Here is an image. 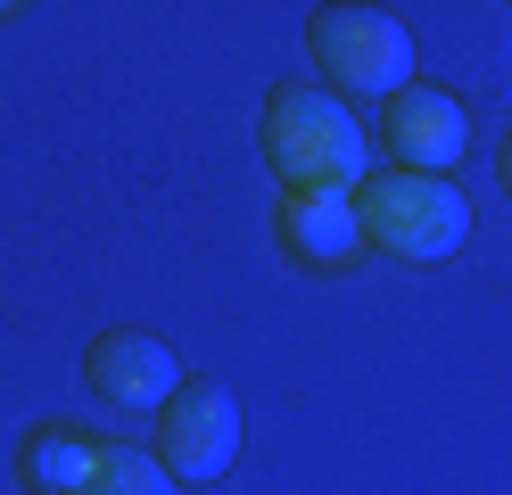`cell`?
Segmentation results:
<instances>
[{"label":"cell","mask_w":512,"mask_h":495,"mask_svg":"<svg viewBox=\"0 0 512 495\" xmlns=\"http://www.w3.org/2000/svg\"><path fill=\"white\" fill-rule=\"evenodd\" d=\"M83 495H182V487L166 479V462H157V454H141V446H100Z\"/></svg>","instance_id":"9c48e42d"},{"label":"cell","mask_w":512,"mask_h":495,"mask_svg":"<svg viewBox=\"0 0 512 495\" xmlns=\"http://www.w3.org/2000/svg\"><path fill=\"white\" fill-rule=\"evenodd\" d=\"M281 248L298 264H347L364 248V215H356V190H281Z\"/></svg>","instance_id":"52a82bcc"},{"label":"cell","mask_w":512,"mask_h":495,"mask_svg":"<svg viewBox=\"0 0 512 495\" xmlns=\"http://www.w3.org/2000/svg\"><path fill=\"white\" fill-rule=\"evenodd\" d=\"M306 50L347 91H380V99L413 91V33L389 9H323L306 25Z\"/></svg>","instance_id":"3957f363"},{"label":"cell","mask_w":512,"mask_h":495,"mask_svg":"<svg viewBox=\"0 0 512 495\" xmlns=\"http://www.w3.org/2000/svg\"><path fill=\"white\" fill-rule=\"evenodd\" d=\"M265 157L290 190H347L364 182V124L347 99H331L323 83H290L265 99Z\"/></svg>","instance_id":"6da1fadb"},{"label":"cell","mask_w":512,"mask_h":495,"mask_svg":"<svg viewBox=\"0 0 512 495\" xmlns=\"http://www.w3.org/2000/svg\"><path fill=\"white\" fill-rule=\"evenodd\" d=\"M496 174H504V190H512V132H504V157H496Z\"/></svg>","instance_id":"30bf717a"},{"label":"cell","mask_w":512,"mask_h":495,"mask_svg":"<svg viewBox=\"0 0 512 495\" xmlns=\"http://www.w3.org/2000/svg\"><path fill=\"white\" fill-rule=\"evenodd\" d=\"M356 215H364V240L397 264H446L471 240V207L446 174H372L356 190Z\"/></svg>","instance_id":"7a4b0ae2"},{"label":"cell","mask_w":512,"mask_h":495,"mask_svg":"<svg viewBox=\"0 0 512 495\" xmlns=\"http://www.w3.org/2000/svg\"><path fill=\"white\" fill-rule=\"evenodd\" d=\"M83 380L116 413H166V396L182 388V363H174L166 339H149V330H108V339L91 347Z\"/></svg>","instance_id":"5b68a950"},{"label":"cell","mask_w":512,"mask_h":495,"mask_svg":"<svg viewBox=\"0 0 512 495\" xmlns=\"http://www.w3.org/2000/svg\"><path fill=\"white\" fill-rule=\"evenodd\" d=\"M463 149H471L463 99H446V91H397L389 99V157L405 174H446V165H463Z\"/></svg>","instance_id":"8992f818"},{"label":"cell","mask_w":512,"mask_h":495,"mask_svg":"<svg viewBox=\"0 0 512 495\" xmlns=\"http://www.w3.org/2000/svg\"><path fill=\"white\" fill-rule=\"evenodd\" d=\"M91 462H100L91 438H75V429H42V438L25 446V487H34V495H83L91 487Z\"/></svg>","instance_id":"ba28073f"},{"label":"cell","mask_w":512,"mask_h":495,"mask_svg":"<svg viewBox=\"0 0 512 495\" xmlns=\"http://www.w3.org/2000/svg\"><path fill=\"white\" fill-rule=\"evenodd\" d=\"M240 454V396L223 380H182L157 413V462L174 487H207L223 479V462Z\"/></svg>","instance_id":"277c9868"}]
</instances>
